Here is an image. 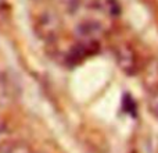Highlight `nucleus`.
Listing matches in <instances>:
<instances>
[{
  "label": "nucleus",
  "mask_w": 158,
  "mask_h": 153,
  "mask_svg": "<svg viewBox=\"0 0 158 153\" xmlns=\"http://www.w3.org/2000/svg\"><path fill=\"white\" fill-rule=\"evenodd\" d=\"M0 153H32V149L24 141H10L0 143Z\"/></svg>",
  "instance_id": "nucleus-1"
},
{
  "label": "nucleus",
  "mask_w": 158,
  "mask_h": 153,
  "mask_svg": "<svg viewBox=\"0 0 158 153\" xmlns=\"http://www.w3.org/2000/svg\"><path fill=\"white\" fill-rule=\"evenodd\" d=\"M6 129H7V128H6V123L2 120V118H0V141H2V138L4 137Z\"/></svg>",
  "instance_id": "nucleus-2"
}]
</instances>
